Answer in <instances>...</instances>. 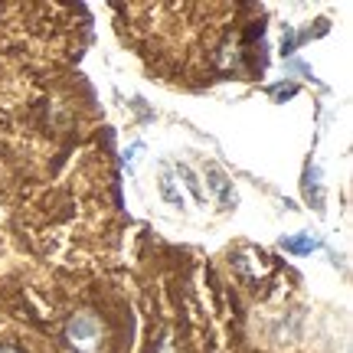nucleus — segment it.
<instances>
[{
  "label": "nucleus",
  "instance_id": "f257e3e1",
  "mask_svg": "<svg viewBox=\"0 0 353 353\" xmlns=\"http://www.w3.org/2000/svg\"><path fill=\"white\" fill-rule=\"evenodd\" d=\"M65 341L72 343L79 353H99L101 343H105L101 321L92 314V311H79V314L69 317V324H65Z\"/></svg>",
  "mask_w": 353,
  "mask_h": 353
},
{
  "label": "nucleus",
  "instance_id": "f03ea898",
  "mask_svg": "<svg viewBox=\"0 0 353 353\" xmlns=\"http://www.w3.org/2000/svg\"><path fill=\"white\" fill-rule=\"evenodd\" d=\"M206 180L213 183L210 187V193L216 196V203L223 206V210H229V206H236V190H232V180H229L223 170H216V167H210L206 170Z\"/></svg>",
  "mask_w": 353,
  "mask_h": 353
},
{
  "label": "nucleus",
  "instance_id": "7ed1b4c3",
  "mask_svg": "<svg viewBox=\"0 0 353 353\" xmlns=\"http://www.w3.org/2000/svg\"><path fill=\"white\" fill-rule=\"evenodd\" d=\"M281 249L291 255H311L321 249V239L311 236V232H294V236H285V239H281Z\"/></svg>",
  "mask_w": 353,
  "mask_h": 353
},
{
  "label": "nucleus",
  "instance_id": "20e7f679",
  "mask_svg": "<svg viewBox=\"0 0 353 353\" xmlns=\"http://www.w3.org/2000/svg\"><path fill=\"white\" fill-rule=\"evenodd\" d=\"M157 190H161V200H164V203H170V206H180V210H183V193L176 190V180H174V170H170V167H161Z\"/></svg>",
  "mask_w": 353,
  "mask_h": 353
},
{
  "label": "nucleus",
  "instance_id": "39448f33",
  "mask_svg": "<svg viewBox=\"0 0 353 353\" xmlns=\"http://www.w3.org/2000/svg\"><path fill=\"white\" fill-rule=\"evenodd\" d=\"M176 176H183V183H187V190L193 193V200L196 203H206V193H203V187H200V180H196V174L190 170V167H176Z\"/></svg>",
  "mask_w": 353,
  "mask_h": 353
},
{
  "label": "nucleus",
  "instance_id": "423d86ee",
  "mask_svg": "<svg viewBox=\"0 0 353 353\" xmlns=\"http://www.w3.org/2000/svg\"><path fill=\"white\" fill-rule=\"evenodd\" d=\"M0 353H17V350H10V347H0Z\"/></svg>",
  "mask_w": 353,
  "mask_h": 353
}]
</instances>
